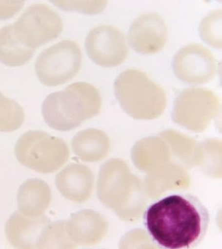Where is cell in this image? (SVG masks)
<instances>
[{"instance_id":"1","label":"cell","mask_w":222,"mask_h":249,"mask_svg":"<svg viewBox=\"0 0 222 249\" xmlns=\"http://www.w3.org/2000/svg\"><path fill=\"white\" fill-rule=\"evenodd\" d=\"M210 214L197 196L174 194L151 204L143 223L151 238L167 249H194L204 239Z\"/></svg>"},{"instance_id":"15","label":"cell","mask_w":222,"mask_h":249,"mask_svg":"<svg viewBox=\"0 0 222 249\" xmlns=\"http://www.w3.org/2000/svg\"><path fill=\"white\" fill-rule=\"evenodd\" d=\"M24 118V110L18 103L0 92V132L17 130L22 125Z\"/></svg>"},{"instance_id":"2","label":"cell","mask_w":222,"mask_h":249,"mask_svg":"<svg viewBox=\"0 0 222 249\" xmlns=\"http://www.w3.org/2000/svg\"><path fill=\"white\" fill-rule=\"evenodd\" d=\"M100 107L101 96L98 89L90 83L77 82L49 94L42 104V113L49 127L67 131L98 114Z\"/></svg>"},{"instance_id":"7","label":"cell","mask_w":222,"mask_h":249,"mask_svg":"<svg viewBox=\"0 0 222 249\" xmlns=\"http://www.w3.org/2000/svg\"><path fill=\"white\" fill-rule=\"evenodd\" d=\"M172 69L178 79L188 84H203L213 80L218 64L214 54L204 46L192 43L175 54Z\"/></svg>"},{"instance_id":"13","label":"cell","mask_w":222,"mask_h":249,"mask_svg":"<svg viewBox=\"0 0 222 249\" xmlns=\"http://www.w3.org/2000/svg\"><path fill=\"white\" fill-rule=\"evenodd\" d=\"M72 147L75 153L83 160H98L108 153L109 140L101 131L87 129L75 136Z\"/></svg>"},{"instance_id":"5","label":"cell","mask_w":222,"mask_h":249,"mask_svg":"<svg viewBox=\"0 0 222 249\" xmlns=\"http://www.w3.org/2000/svg\"><path fill=\"white\" fill-rule=\"evenodd\" d=\"M18 40L29 48L35 49L61 34V18L49 6L42 4L28 8L13 24Z\"/></svg>"},{"instance_id":"3","label":"cell","mask_w":222,"mask_h":249,"mask_svg":"<svg viewBox=\"0 0 222 249\" xmlns=\"http://www.w3.org/2000/svg\"><path fill=\"white\" fill-rule=\"evenodd\" d=\"M18 161L38 173L49 174L60 168L68 157V149L62 139L40 130L23 134L16 144Z\"/></svg>"},{"instance_id":"10","label":"cell","mask_w":222,"mask_h":249,"mask_svg":"<svg viewBox=\"0 0 222 249\" xmlns=\"http://www.w3.org/2000/svg\"><path fill=\"white\" fill-rule=\"evenodd\" d=\"M49 222V218L45 216L28 217L17 211L6 222V238L16 248L36 249L41 232Z\"/></svg>"},{"instance_id":"18","label":"cell","mask_w":222,"mask_h":249,"mask_svg":"<svg viewBox=\"0 0 222 249\" xmlns=\"http://www.w3.org/2000/svg\"><path fill=\"white\" fill-rule=\"evenodd\" d=\"M23 1H0V19L12 17L22 7Z\"/></svg>"},{"instance_id":"8","label":"cell","mask_w":222,"mask_h":249,"mask_svg":"<svg viewBox=\"0 0 222 249\" xmlns=\"http://www.w3.org/2000/svg\"><path fill=\"white\" fill-rule=\"evenodd\" d=\"M126 39L131 48L138 53H159L168 40L167 24L163 18L155 13L141 15L131 23Z\"/></svg>"},{"instance_id":"6","label":"cell","mask_w":222,"mask_h":249,"mask_svg":"<svg viewBox=\"0 0 222 249\" xmlns=\"http://www.w3.org/2000/svg\"><path fill=\"white\" fill-rule=\"evenodd\" d=\"M85 47L90 60L103 67L121 65L129 53L124 34L111 25L98 26L92 29L85 38Z\"/></svg>"},{"instance_id":"12","label":"cell","mask_w":222,"mask_h":249,"mask_svg":"<svg viewBox=\"0 0 222 249\" xmlns=\"http://www.w3.org/2000/svg\"><path fill=\"white\" fill-rule=\"evenodd\" d=\"M35 49L21 43L14 34L13 24L0 29V62L9 67H18L30 60Z\"/></svg>"},{"instance_id":"16","label":"cell","mask_w":222,"mask_h":249,"mask_svg":"<svg viewBox=\"0 0 222 249\" xmlns=\"http://www.w3.org/2000/svg\"><path fill=\"white\" fill-rule=\"evenodd\" d=\"M200 35L205 43L213 48H222V10H214L202 19Z\"/></svg>"},{"instance_id":"9","label":"cell","mask_w":222,"mask_h":249,"mask_svg":"<svg viewBox=\"0 0 222 249\" xmlns=\"http://www.w3.org/2000/svg\"><path fill=\"white\" fill-rule=\"evenodd\" d=\"M114 89L120 103L128 110L135 101L159 103L163 98L161 87L147 73L135 69L121 72L115 81Z\"/></svg>"},{"instance_id":"11","label":"cell","mask_w":222,"mask_h":249,"mask_svg":"<svg viewBox=\"0 0 222 249\" xmlns=\"http://www.w3.org/2000/svg\"><path fill=\"white\" fill-rule=\"evenodd\" d=\"M52 199L50 188L39 178L24 181L18 192V211L28 217L43 216Z\"/></svg>"},{"instance_id":"14","label":"cell","mask_w":222,"mask_h":249,"mask_svg":"<svg viewBox=\"0 0 222 249\" xmlns=\"http://www.w3.org/2000/svg\"><path fill=\"white\" fill-rule=\"evenodd\" d=\"M79 165L67 167L56 178L59 191L66 197L75 200L83 199L90 190V174Z\"/></svg>"},{"instance_id":"4","label":"cell","mask_w":222,"mask_h":249,"mask_svg":"<svg viewBox=\"0 0 222 249\" xmlns=\"http://www.w3.org/2000/svg\"><path fill=\"white\" fill-rule=\"evenodd\" d=\"M81 64L80 46L72 40H62L41 52L36 60V73L42 84L58 86L74 78Z\"/></svg>"},{"instance_id":"17","label":"cell","mask_w":222,"mask_h":249,"mask_svg":"<svg viewBox=\"0 0 222 249\" xmlns=\"http://www.w3.org/2000/svg\"><path fill=\"white\" fill-rule=\"evenodd\" d=\"M61 9L67 11H78L83 14L95 15L102 12L106 1H53Z\"/></svg>"}]
</instances>
